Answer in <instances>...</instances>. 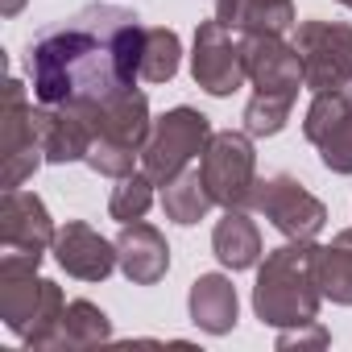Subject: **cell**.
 <instances>
[{
  "label": "cell",
  "instance_id": "cell-1",
  "mask_svg": "<svg viewBox=\"0 0 352 352\" xmlns=\"http://www.w3.org/2000/svg\"><path fill=\"white\" fill-rule=\"evenodd\" d=\"M145 30L137 13L87 5L75 17L34 34L25 71L38 104H104L133 91L141 75Z\"/></svg>",
  "mask_w": 352,
  "mask_h": 352
},
{
  "label": "cell",
  "instance_id": "cell-2",
  "mask_svg": "<svg viewBox=\"0 0 352 352\" xmlns=\"http://www.w3.org/2000/svg\"><path fill=\"white\" fill-rule=\"evenodd\" d=\"M319 245L315 241H290L274 253H265L253 286V311L270 327H298L319 315L323 290L315 278Z\"/></svg>",
  "mask_w": 352,
  "mask_h": 352
},
{
  "label": "cell",
  "instance_id": "cell-3",
  "mask_svg": "<svg viewBox=\"0 0 352 352\" xmlns=\"http://www.w3.org/2000/svg\"><path fill=\"white\" fill-rule=\"evenodd\" d=\"M63 315H67V298L58 282L38 278V274L0 278V319L30 348H58Z\"/></svg>",
  "mask_w": 352,
  "mask_h": 352
},
{
  "label": "cell",
  "instance_id": "cell-4",
  "mask_svg": "<svg viewBox=\"0 0 352 352\" xmlns=\"http://www.w3.org/2000/svg\"><path fill=\"white\" fill-rule=\"evenodd\" d=\"M212 141V120L195 108H170L166 116L153 120L149 141L141 145V170L157 187H166L170 179L191 166V157H204Z\"/></svg>",
  "mask_w": 352,
  "mask_h": 352
},
{
  "label": "cell",
  "instance_id": "cell-5",
  "mask_svg": "<svg viewBox=\"0 0 352 352\" xmlns=\"http://www.w3.org/2000/svg\"><path fill=\"white\" fill-rule=\"evenodd\" d=\"M199 174L220 208H249L253 187H257V153H253L249 133H236V129L212 133L199 157Z\"/></svg>",
  "mask_w": 352,
  "mask_h": 352
},
{
  "label": "cell",
  "instance_id": "cell-6",
  "mask_svg": "<svg viewBox=\"0 0 352 352\" xmlns=\"http://www.w3.org/2000/svg\"><path fill=\"white\" fill-rule=\"evenodd\" d=\"M302 58V83L319 91H344L352 83V25L344 21H302L294 34Z\"/></svg>",
  "mask_w": 352,
  "mask_h": 352
},
{
  "label": "cell",
  "instance_id": "cell-7",
  "mask_svg": "<svg viewBox=\"0 0 352 352\" xmlns=\"http://www.w3.org/2000/svg\"><path fill=\"white\" fill-rule=\"evenodd\" d=\"M42 162H46V149L38 137V108L25 100V87L9 79L5 116H0V183H5V191H17Z\"/></svg>",
  "mask_w": 352,
  "mask_h": 352
},
{
  "label": "cell",
  "instance_id": "cell-8",
  "mask_svg": "<svg viewBox=\"0 0 352 352\" xmlns=\"http://www.w3.org/2000/svg\"><path fill=\"white\" fill-rule=\"evenodd\" d=\"M249 208L261 212L286 241H315L323 232V224H327V208L298 179H290V174L257 179Z\"/></svg>",
  "mask_w": 352,
  "mask_h": 352
},
{
  "label": "cell",
  "instance_id": "cell-9",
  "mask_svg": "<svg viewBox=\"0 0 352 352\" xmlns=\"http://www.w3.org/2000/svg\"><path fill=\"white\" fill-rule=\"evenodd\" d=\"M191 75L208 96H232L245 79V34L236 38V30H228L224 21H199L195 30V54H191Z\"/></svg>",
  "mask_w": 352,
  "mask_h": 352
},
{
  "label": "cell",
  "instance_id": "cell-10",
  "mask_svg": "<svg viewBox=\"0 0 352 352\" xmlns=\"http://www.w3.org/2000/svg\"><path fill=\"white\" fill-rule=\"evenodd\" d=\"M302 133L319 149L327 170L352 174V104L344 91H319L307 108Z\"/></svg>",
  "mask_w": 352,
  "mask_h": 352
},
{
  "label": "cell",
  "instance_id": "cell-11",
  "mask_svg": "<svg viewBox=\"0 0 352 352\" xmlns=\"http://www.w3.org/2000/svg\"><path fill=\"white\" fill-rule=\"evenodd\" d=\"M245 67H249V79L257 91L265 96H286V100H298V87L302 83V58L290 42H282L278 34H257L249 38L245 34Z\"/></svg>",
  "mask_w": 352,
  "mask_h": 352
},
{
  "label": "cell",
  "instance_id": "cell-12",
  "mask_svg": "<svg viewBox=\"0 0 352 352\" xmlns=\"http://www.w3.org/2000/svg\"><path fill=\"white\" fill-rule=\"evenodd\" d=\"M54 257H58V265L71 274V278H79V282H104L116 265H120V257H116V241H104L91 224H83V220H67V228H58V236H54Z\"/></svg>",
  "mask_w": 352,
  "mask_h": 352
},
{
  "label": "cell",
  "instance_id": "cell-13",
  "mask_svg": "<svg viewBox=\"0 0 352 352\" xmlns=\"http://www.w3.org/2000/svg\"><path fill=\"white\" fill-rule=\"evenodd\" d=\"M54 236H58V228L34 191H21V187L5 191V199H0V245L46 253V249H54Z\"/></svg>",
  "mask_w": 352,
  "mask_h": 352
},
{
  "label": "cell",
  "instance_id": "cell-14",
  "mask_svg": "<svg viewBox=\"0 0 352 352\" xmlns=\"http://www.w3.org/2000/svg\"><path fill=\"white\" fill-rule=\"evenodd\" d=\"M96 129V137L112 141V145H124V149H141L153 133V120H149V100L141 91H124L116 100H104V104H79Z\"/></svg>",
  "mask_w": 352,
  "mask_h": 352
},
{
  "label": "cell",
  "instance_id": "cell-15",
  "mask_svg": "<svg viewBox=\"0 0 352 352\" xmlns=\"http://www.w3.org/2000/svg\"><path fill=\"white\" fill-rule=\"evenodd\" d=\"M116 257H120V274L133 286H153L170 270V245H166V236L153 224H141V220H133V224L120 228Z\"/></svg>",
  "mask_w": 352,
  "mask_h": 352
},
{
  "label": "cell",
  "instance_id": "cell-16",
  "mask_svg": "<svg viewBox=\"0 0 352 352\" xmlns=\"http://www.w3.org/2000/svg\"><path fill=\"white\" fill-rule=\"evenodd\" d=\"M216 21H224L236 34H286L290 25H298L290 0H216Z\"/></svg>",
  "mask_w": 352,
  "mask_h": 352
},
{
  "label": "cell",
  "instance_id": "cell-17",
  "mask_svg": "<svg viewBox=\"0 0 352 352\" xmlns=\"http://www.w3.org/2000/svg\"><path fill=\"white\" fill-rule=\"evenodd\" d=\"M191 319L208 336H224L236 327V286L224 274H199L191 282Z\"/></svg>",
  "mask_w": 352,
  "mask_h": 352
},
{
  "label": "cell",
  "instance_id": "cell-18",
  "mask_svg": "<svg viewBox=\"0 0 352 352\" xmlns=\"http://www.w3.org/2000/svg\"><path fill=\"white\" fill-rule=\"evenodd\" d=\"M212 249H216L220 265L232 270V274L257 265V257H261V232L245 216V208H224V216L212 228Z\"/></svg>",
  "mask_w": 352,
  "mask_h": 352
},
{
  "label": "cell",
  "instance_id": "cell-19",
  "mask_svg": "<svg viewBox=\"0 0 352 352\" xmlns=\"http://www.w3.org/2000/svg\"><path fill=\"white\" fill-rule=\"evenodd\" d=\"M315 278H319L323 298H331V302H340V307H352V228L336 232L331 245L319 249Z\"/></svg>",
  "mask_w": 352,
  "mask_h": 352
},
{
  "label": "cell",
  "instance_id": "cell-20",
  "mask_svg": "<svg viewBox=\"0 0 352 352\" xmlns=\"http://www.w3.org/2000/svg\"><path fill=\"white\" fill-rule=\"evenodd\" d=\"M212 191L204 183V174L199 170H183L179 179H170L162 187V208L174 224H199L208 212H212Z\"/></svg>",
  "mask_w": 352,
  "mask_h": 352
},
{
  "label": "cell",
  "instance_id": "cell-21",
  "mask_svg": "<svg viewBox=\"0 0 352 352\" xmlns=\"http://www.w3.org/2000/svg\"><path fill=\"white\" fill-rule=\"evenodd\" d=\"M108 336H112V319L96 302H87V298L67 302L63 331H58V348H91V344H104Z\"/></svg>",
  "mask_w": 352,
  "mask_h": 352
},
{
  "label": "cell",
  "instance_id": "cell-22",
  "mask_svg": "<svg viewBox=\"0 0 352 352\" xmlns=\"http://www.w3.org/2000/svg\"><path fill=\"white\" fill-rule=\"evenodd\" d=\"M179 54H183V42L174 30L157 25V30H145V50H141V79L145 83H170L179 75Z\"/></svg>",
  "mask_w": 352,
  "mask_h": 352
},
{
  "label": "cell",
  "instance_id": "cell-23",
  "mask_svg": "<svg viewBox=\"0 0 352 352\" xmlns=\"http://www.w3.org/2000/svg\"><path fill=\"white\" fill-rule=\"evenodd\" d=\"M153 179L141 170H133V174H124L120 179V187L112 191V199H108V212H112V220H120V224H133V220H145V212H149V204H153Z\"/></svg>",
  "mask_w": 352,
  "mask_h": 352
},
{
  "label": "cell",
  "instance_id": "cell-24",
  "mask_svg": "<svg viewBox=\"0 0 352 352\" xmlns=\"http://www.w3.org/2000/svg\"><path fill=\"white\" fill-rule=\"evenodd\" d=\"M290 108H294V100L257 91V96L245 104V133H249V137H274V133H282L286 120H290Z\"/></svg>",
  "mask_w": 352,
  "mask_h": 352
},
{
  "label": "cell",
  "instance_id": "cell-25",
  "mask_svg": "<svg viewBox=\"0 0 352 352\" xmlns=\"http://www.w3.org/2000/svg\"><path fill=\"white\" fill-rule=\"evenodd\" d=\"M96 174H108V179H124V174H133V162H137V149H124V145H112L104 137L91 141L87 157H83Z\"/></svg>",
  "mask_w": 352,
  "mask_h": 352
},
{
  "label": "cell",
  "instance_id": "cell-26",
  "mask_svg": "<svg viewBox=\"0 0 352 352\" xmlns=\"http://www.w3.org/2000/svg\"><path fill=\"white\" fill-rule=\"evenodd\" d=\"M327 344H331V336L315 319L298 323V327H282V336H278V348H327Z\"/></svg>",
  "mask_w": 352,
  "mask_h": 352
},
{
  "label": "cell",
  "instance_id": "cell-27",
  "mask_svg": "<svg viewBox=\"0 0 352 352\" xmlns=\"http://www.w3.org/2000/svg\"><path fill=\"white\" fill-rule=\"evenodd\" d=\"M38 265H42V253H30V249H5V253H0V278L38 274Z\"/></svg>",
  "mask_w": 352,
  "mask_h": 352
},
{
  "label": "cell",
  "instance_id": "cell-28",
  "mask_svg": "<svg viewBox=\"0 0 352 352\" xmlns=\"http://www.w3.org/2000/svg\"><path fill=\"white\" fill-rule=\"evenodd\" d=\"M25 9V0H0V13H5V17H17Z\"/></svg>",
  "mask_w": 352,
  "mask_h": 352
},
{
  "label": "cell",
  "instance_id": "cell-29",
  "mask_svg": "<svg viewBox=\"0 0 352 352\" xmlns=\"http://www.w3.org/2000/svg\"><path fill=\"white\" fill-rule=\"evenodd\" d=\"M344 96H348V104H352V83H348V87H344Z\"/></svg>",
  "mask_w": 352,
  "mask_h": 352
},
{
  "label": "cell",
  "instance_id": "cell-30",
  "mask_svg": "<svg viewBox=\"0 0 352 352\" xmlns=\"http://www.w3.org/2000/svg\"><path fill=\"white\" fill-rule=\"evenodd\" d=\"M340 5H344V9H352V0H340Z\"/></svg>",
  "mask_w": 352,
  "mask_h": 352
}]
</instances>
